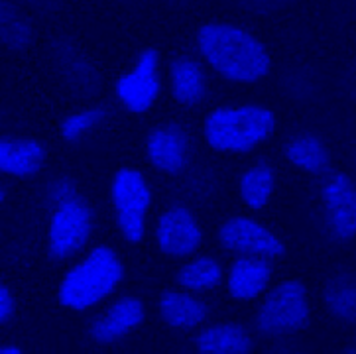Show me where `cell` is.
<instances>
[{
	"label": "cell",
	"instance_id": "cell-23",
	"mask_svg": "<svg viewBox=\"0 0 356 354\" xmlns=\"http://www.w3.org/2000/svg\"><path fill=\"white\" fill-rule=\"evenodd\" d=\"M104 118L103 108H91V111H85V113H79V115L70 116L63 126H61V134L65 140H77V138L91 130L92 126H97Z\"/></svg>",
	"mask_w": 356,
	"mask_h": 354
},
{
	"label": "cell",
	"instance_id": "cell-11",
	"mask_svg": "<svg viewBox=\"0 0 356 354\" xmlns=\"http://www.w3.org/2000/svg\"><path fill=\"white\" fill-rule=\"evenodd\" d=\"M46 160V150L34 140L0 136V172L26 177L40 172Z\"/></svg>",
	"mask_w": 356,
	"mask_h": 354
},
{
	"label": "cell",
	"instance_id": "cell-15",
	"mask_svg": "<svg viewBox=\"0 0 356 354\" xmlns=\"http://www.w3.org/2000/svg\"><path fill=\"white\" fill-rule=\"evenodd\" d=\"M0 42L8 49L22 51L34 42V26L20 6L0 0Z\"/></svg>",
	"mask_w": 356,
	"mask_h": 354
},
{
	"label": "cell",
	"instance_id": "cell-14",
	"mask_svg": "<svg viewBox=\"0 0 356 354\" xmlns=\"http://www.w3.org/2000/svg\"><path fill=\"white\" fill-rule=\"evenodd\" d=\"M197 348L203 354H246L252 348V341L241 325L229 323L201 332Z\"/></svg>",
	"mask_w": 356,
	"mask_h": 354
},
{
	"label": "cell",
	"instance_id": "cell-9",
	"mask_svg": "<svg viewBox=\"0 0 356 354\" xmlns=\"http://www.w3.org/2000/svg\"><path fill=\"white\" fill-rule=\"evenodd\" d=\"M220 242L234 252H248V254H264V256H282L284 244L262 225L250 218H230L222 225L218 232Z\"/></svg>",
	"mask_w": 356,
	"mask_h": 354
},
{
	"label": "cell",
	"instance_id": "cell-22",
	"mask_svg": "<svg viewBox=\"0 0 356 354\" xmlns=\"http://www.w3.org/2000/svg\"><path fill=\"white\" fill-rule=\"evenodd\" d=\"M327 305L331 307L334 315L343 319H355L356 296H355V282L350 277H339L333 280L327 287Z\"/></svg>",
	"mask_w": 356,
	"mask_h": 354
},
{
	"label": "cell",
	"instance_id": "cell-4",
	"mask_svg": "<svg viewBox=\"0 0 356 354\" xmlns=\"http://www.w3.org/2000/svg\"><path fill=\"white\" fill-rule=\"evenodd\" d=\"M307 317L309 305L305 286L301 282H286L268 296L258 323L268 335H284L303 327Z\"/></svg>",
	"mask_w": 356,
	"mask_h": 354
},
{
	"label": "cell",
	"instance_id": "cell-20",
	"mask_svg": "<svg viewBox=\"0 0 356 354\" xmlns=\"http://www.w3.org/2000/svg\"><path fill=\"white\" fill-rule=\"evenodd\" d=\"M274 189V173L268 166H256L244 173L241 182L242 199L252 209H262Z\"/></svg>",
	"mask_w": 356,
	"mask_h": 354
},
{
	"label": "cell",
	"instance_id": "cell-12",
	"mask_svg": "<svg viewBox=\"0 0 356 354\" xmlns=\"http://www.w3.org/2000/svg\"><path fill=\"white\" fill-rule=\"evenodd\" d=\"M148 154L149 160L154 161V166L160 168L161 172L177 173L185 166L187 138L175 126L160 128L149 136Z\"/></svg>",
	"mask_w": 356,
	"mask_h": 354
},
{
	"label": "cell",
	"instance_id": "cell-24",
	"mask_svg": "<svg viewBox=\"0 0 356 354\" xmlns=\"http://www.w3.org/2000/svg\"><path fill=\"white\" fill-rule=\"evenodd\" d=\"M12 309H14V301H12L10 291L0 286V323L10 317Z\"/></svg>",
	"mask_w": 356,
	"mask_h": 354
},
{
	"label": "cell",
	"instance_id": "cell-10",
	"mask_svg": "<svg viewBox=\"0 0 356 354\" xmlns=\"http://www.w3.org/2000/svg\"><path fill=\"white\" fill-rule=\"evenodd\" d=\"M158 242L165 254L185 256L191 254L201 242V230L197 227L193 215L187 209H172L160 218Z\"/></svg>",
	"mask_w": 356,
	"mask_h": 354
},
{
	"label": "cell",
	"instance_id": "cell-29",
	"mask_svg": "<svg viewBox=\"0 0 356 354\" xmlns=\"http://www.w3.org/2000/svg\"><path fill=\"white\" fill-rule=\"evenodd\" d=\"M2 199H4V193H2V189H0V203H2Z\"/></svg>",
	"mask_w": 356,
	"mask_h": 354
},
{
	"label": "cell",
	"instance_id": "cell-1",
	"mask_svg": "<svg viewBox=\"0 0 356 354\" xmlns=\"http://www.w3.org/2000/svg\"><path fill=\"white\" fill-rule=\"evenodd\" d=\"M199 49L209 63L227 79L252 83L270 69V56L264 46L236 26L205 24L197 34Z\"/></svg>",
	"mask_w": 356,
	"mask_h": 354
},
{
	"label": "cell",
	"instance_id": "cell-21",
	"mask_svg": "<svg viewBox=\"0 0 356 354\" xmlns=\"http://www.w3.org/2000/svg\"><path fill=\"white\" fill-rule=\"evenodd\" d=\"M220 282V268L211 258H199L179 272V284L189 289H207Z\"/></svg>",
	"mask_w": 356,
	"mask_h": 354
},
{
	"label": "cell",
	"instance_id": "cell-18",
	"mask_svg": "<svg viewBox=\"0 0 356 354\" xmlns=\"http://www.w3.org/2000/svg\"><path fill=\"white\" fill-rule=\"evenodd\" d=\"M173 97L184 104H195L205 95V75L193 59L179 58L172 65Z\"/></svg>",
	"mask_w": 356,
	"mask_h": 354
},
{
	"label": "cell",
	"instance_id": "cell-17",
	"mask_svg": "<svg viewBox=\"0 0 356 354\" xmlns=\"http://www.w3.org/2000/svg\"><path fill=\"white\" fill-rule=\"evenodd\" d=\"M160 311L165 323L181 329L195 327L207 315V307L199 299L177 291H168L161 296Z\"/></svg>",
	"mask_w": 356,
	"mask_h": 354
},
{
	"label": "cell",
	"instance_id": "cell-5",
	"mask_svg": "<svg viewBox=\"0 0 356 354\" xmlns=\"http://www.w3.org/2000/svg\"><path fill=\"white\" fill-rule=\"evenodd\" d=\"M113 203L118 213V225L130 242L144 236V217L149 207V189L136 170H120L113 182Z\"/></svg>",
	"mask_w": 356,
	"mask_h": 354
},
{
	"label": "cell",
	"instance_id": "cell-28",
	"mask_svg": "<svg viewBox=\"0 0 356 354\" xmlns=\"http://www.w3.org/2000/svg\"><path fill=\"white\" fill-rule=\"evenodd\" d=\"M172 2H175V4H184L185 0H172Z\"/></svg>",
	"mask_w": 356,
	"mask_h": 354
},
{
	"label": "cell",
	"instance_id": "cell-7",
	"mask_svg": "<svg viewBox=\"0 0 356 354\" xmlns=\"http://www.w3.org/2000/svg\"><path fill=\"white\" fill-rule=\"evenodd\" d=\"M158 61L160 56L156 49H146L138 59V65L127 73L118 81L116 92L120 101L127 104L132 113H146L154 104L158 91H160V79H158Z\"/></svg>",
	"mask_w": 356,
	"mask_h": 354
},
{
	"label": "cell",
	"instance_id": "cell-8",
	"mask_svg": "<svg viewBox=\"0 0 356 354\" xmlns=\"http://www.w3.org/2000/svg\"><path fill=\"white\" fill-rule=\"evenodd\" d=\"M323 201L329 223L339 239H353L356 232L355 185L345 173H334L323 187Z\"/></svg>",
	"mask_w": 356,
	"mask_h": 354
},
{
	"label": "cell",
	"instance_id": "cell-13",
	"mask_svg": "<svg viewBox=\"0 0 356 354\" xmlns=\"http://www.w3.org/2000/svg\"><path fill=\"white\" fill-rule=\"evenodd\" d=\"M144 319V307L138 299L127 297L118 301L115 307L111 309L103 319H99L92 325V339L97 343H111L118 337L132 331L136 325Z\"/></svg>",
	"mask_w": 356,
	"mask_h": 354
},
{
	"label": "cell",
	"instance_id": "cell-25",
	"mask_svg": "<svg viewBox=\"0 0 356 354\" xmlns=\"http://www.w3.org/2000/svg\"><path fill=\"white\" fill-rule=\"evenodd\" d=\"M26 4H30L32 8L40 12H56L61 6L63 0H24Z\"/></svg>",
	"mask_w": 356,
	"mask_h": 354
},
{
	"label": "cell",
	"instance_id": "cell-26",
	"mask_svg": "<svg viewBox=\"0 0 356 354\" xmlns=\"http://www.w3.org/2000/svg\"><path fill=\"white\" fill-rule=\"evenodd\" d=\"M293 0H256V8L260 10H272V8H280V6H286L291 4Z\"/></svg>",
	"mask_w": 356,
	"mask_h": 354
},
{
	"label": "cell",
	"instance_id": "cell-19",
	"mask_svg": "<svg viewBox=\"0 0 356 354\" xmlns=\"http://www.w3.org/2000/svg\"><path fill=\"white\" fill-rule=\"evenodd\" d=\"M287 160L301 170L319 173L329 166V154L315 136H298L286 148Z\"/></svg>",
	"mask_w": 356,
	"mask_h": 354
},
{
	"label": "cell",
	"instance_id": "cell-16",
	"mask_svg": "<svg viewBox=\"0 0 356 354\" xmlns=\"http://www.w3.org/2000/svg\"><path fill=\"white\" fill-rule=\"evenodd\" d=\"M270 266L260 260H238L232 266L229 289L236 299H252L270 282Z\"/></svg>",
	"mask_w": 356,
	"mask_h": 354
},
{
	"label": "cell",
	"instance_id": "cell-3",
	"mask_svg": "<svg viewBox=\"0 0 356 354\" xmlns=\"http://www.w3.org/2000/svg\"><path fill=\"white\" fill-rule=\"evenodd\" d=\"M122 277V264L106 246L95 248L85 262L65 275L59 301L71 309H85L111 293Z\"/></svg>",
	"mask_w": 356,
	"mask_h": 354
},
{
	"label": "cell",
	"instance_id": "cell-27",
	"mask_svg": "<svg viewBox=\"0 0 356 354\" xmlns=\"http://www.w3.org/2000/svg\"><path fill=\"white\" fill-rule=\"evenodd\" d=\"M22 353V348H18V346H0V354H20Z\"/></svg>",
	"mask_w": 356,
	"mask_h": 354
},
{
	"label": "cell",
	"instance_id": "cell-6",
	"mask_svg": "<svg viewBox=\"0 0 356 354\" xmlns=\"http://www.w3.org/2000/svg\"><path fill=\"white\" fill-rule=\"evenodd\" d=\"M91 232V211L77 195L59 201L49 225V252L54 258H65L79 250Z\"/></svg>",
	"mask_w": 356,
	"mask_h": 354
},
{
	"label": "cell",
	"instance_id": "cell-2",
	"mask_svg": "<svg viewBox=\"0 0 356 354\" xmlns=\"http://www.w3.org/2000/svg\"><path fill=\"white\" fill-rule=\"evenodd\" d=\"M276 128V118L260 106L242 108H218L209 115L205 122V136L215 150L222 152H246L264 142Z\"/></svg>",
	"mask_w": 356,
	"mask_h": 354
}]
</instances>
